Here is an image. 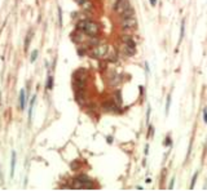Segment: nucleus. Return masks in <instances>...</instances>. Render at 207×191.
I'll return each instance as SVG.
<instances>
[{
  "label": "nucleus",
  "instance_id": "obj_1",
  "mask_svg": "<svg viewBox=\"0 0 207 191\" xmlns=\"http://www.w3.org/2000/svg\"><path fill=\"white\" fill-rule=\"evenodd\" d=\"M83 31H84L87 35H89V36L93 38L100 32V26H98L96 22L85 21V26H84V30H83Z\"/></svg>",
  "mask_w": 207,
  "mask_h": 191
},
{
  "label": "nucleus",
  "instance_id": "obj_2",
  "mask_svg": "<svg viewBox=\"0 0 207 191\" xmlns=\"http://www.w3.org/2000/svg\"><path fill=\"white\" fill-rule=\"evenodd\" d=\"M120 25H122L123 30H135L137 27V25H139V22H137L136 17L133 16V17H124V18H122Z\"/></svg>",
  "mask_w": 207,
  "mask_h": 191
},
{
  "label": "nucleus",
  "instance_id": "obj_3",
  "mask_svg": "<svg viewBox=\"0 0 207 191\" xmlns=\"http://www.w3.org/2000/svg\"><path fill=\"white\" fill-rule=\"evenodd\" d=\"M106 53H107V45H105V44L96 45L92 49V52H91L93 58H102L104 56H106Z\"/></svg>",
  "mask_w": 207,
  "mask_h": 191
},
{
  "label": "nucleus",
  "instance_id": "obj_4",
  "mask_svg": "<svg viewBox=\"0 0 207 191\" xmlns=\"http://www.w3.org/2000/svg\"><path fill=\"white\" fill-rule=\"evenodd\" d=\"M128 7H131L129 0H117V3H115V5H114V10L118 14H123V12Z\"/></svg>",
  "mask_w": 207,
  "mask_h": 191
},
{
  "label": "nucleus",
  "instance_id": "obj_5",
  "mask_svg": "<svg viewBox=\"0 0 207 191\" xmlns=\"http://www.w3.org/2000/svg\"><path fill=\"white\" fill-rule=\"evenodd\" d=\"M118 105L114 101H105L102 103V109L106 112H117L118 111Z\"/></svg>",
  "mask_w": 207,
  "mask_h": 191
},
{
  "label": "nucleus",
  "instance_id": "obj_6",
  "mask_svg": "<svg viewBox=\"0 0 207 191\" xmlns=\"http://www.w3.org/2000/svg\"><path fill=\"white\" fill-rule=\"evenodd\" d=\"M87 70H84V68H80V70L75 71V74H74V79L75 80H82V81H85L87 80Z\"/></svg>",
  "mask_w": 207,
  "mask_h": 191
},
{
  "label": "nucleus",
  "instance_id": "obj_7",
  "mask_svg": "<svg viewBox=\"0 0 207 191\" xmlns=\"http://www.w3.org/2000/svg\"><path fill=\"white\" fill-rule=\"evenodd\" d=\"M109 83H110V85H111V87H114V88L115 87H119L120 83H122V76L115 74V75H113L111 77H109Z\"/></svg>",
  "mask_w": 207,
  "mask_h": 191
},
{
  "label": "nucleus",
  "instance_id": "obj_8",
  "mask_svg": "<svg viewBox=\"0 0 207 191\" xmlns=\"http://www.w3.org/2000/svg\"><path fill=\"white\" fill-rule=\"evenodd\" d=\"M75 99L79 105H84V102H85L84 90H75Z\"/></svg>",
  "mask_w": 207,
  "mask_h": 191
},
{
  "label": "nucleus",
  "instance_id": "obj_9",
  "mask_svg": "<svg viewBox=\"0 0 207 191\" xmlns=\"http://www.w3.org/2000/svg\"><path fill=\"white\" fill-rule=\"evenodd\" d=\"M74 88H75V90H85V81L74 79Z\"/></svg>",
  "mask_w": 207,
  "mask_h": 191
},
{
  "label": "nucleus",
  "instance_id": "obj_10",
  "mask_svg": "<svg viewBox=\"0 0 207 191\" xmlns=\"http://www.w3.org/2000/svg\"><path fill=\"white\" fill-rule=\"evenodd\" d=\"M123 52H124V54H127V56H133L135 53H136V48H132V47H129V45H127V44H124V47H123Z\"/></svg>",
  "mask_w": 207,
  "mask_h": 191
},
{
  "label": "nucleus",
  "instance_id": "obj_11",
  "mask_svg": "<svg viewBox=\"0 0 207 191\" xmlns=\"http://www.w3.org/2000/svg\"><path fill=\"white\" fill-rule=\"evenodd\" d=\"M135 16V9L132 8V5L131 7H128L126 10L123 12V14H122V18H124V17H133Z\"/></svg>",
  "mask_w": 207,
  "mask_h": 191
},
{
  "label": "nucleus",
  "instance_id": "obj_12",
  "mask_svg": "<svg viewBox=\"0 0 207 191\" xmlns=\"http://www.w3.org/2000/svg\"><path fill=\"white\" fill-rule=\"evenodd\" d=\"M114 102L118 105V106H120L122 105V96H120V90H117V92L114 93Z\"/></svg>",
  "mask_w": 207,
  "mask_h": 191
},
{
  "label": "nucleus",
  "instance_id": "obj_13",
  "mask_svg": "<svg viewBox=\"0 0 207 191\" xmlns=\"http://www.w3.org/2000/svg\"><path fill=\"white\" fill-rule=\"evenodd\" d=\"M25 101H26V97H25V90L21 89V92H20V106H21V110L25 109Z\"/></svg>",
  "mask_w": 207,
  "mask_h": 191
},
{
  "label": "nucleus",
  "instance_id": "obj_14",
  "mask_svg": "<svg viewBox=\"0 0 207 191\" xmlns=\"http://www.w3.org/2000/svg\"><path fill=\"white\" fill-rule=\"evenodd\" d=\"M14 168H16V153L13 151L12 153V168H10V176L13 177L14 174Z\"/></svg>",
  "mask_w": 207,
  "mask_h": 191
},
{
  "label": "nucleus",
  "instance_id": "obj_15",
  "mask_svg": "<svg viewBox=\"0 0 207 191\" xmlns=\"http://www.w3.org/2000/svg\"><path fill=\"white\" fill-rule=\"evenodd\" d=\"M184 34H185V21L181 22V27H180V39H179V43H181V40L184 39Z\"/></svg>",
  "mask_w": 207,
  "mask_h": 191
},
{
  "label": "nucleus",
  "instance_id": "obj_16",
  "mask_svg": "<svg viewBox=\"0 0 207 191\" xmlns=\"http://www.w3.org/2000/svg\"><path fill=\"white\" fill-rule=\"evenodd\" d=\"M52 88H53V76L49 75L48 76V80H47V89L51 90Z\"/></svg>",
  "mask_w": 207,
  "mask_h": 191
},
{
  "label": "nucleus",
  "instance_id": "obj_17",
  "mask_svg": "<svg viewBox=\"0 0 207 191\" xmlns=\"http://www.w3.org/2000/svg\"><path fill=\"white\" fill-rule=\"evenodd\" d=\"M31 39H32V32H29V34H27V36H26V40H25V49L29 48L30 40H31Z\"/></svg>",
  "mask_w": 207,
  "mask_h": 191
},
{
  "label": "nucleus",
  "instance_id": "obj_18",
  "mask_svg": "<svg viewBox=\"0 0 207 191\" xmlns=\"http://www.w3.org/2000/svg\"><path fill=\"white\" fill-rule=\"evenodd\" d=\"M34 103H35V96L32 97L31 103H30V111H29V118H30V120H31V116H32V107H34Z\"/></svg>",
  "mask_w": 207,
  "mask_h": 191
},
{
  "label": "nucleus",
  "instance_id": "obj_19",
  "mask_svg": "<svg viewBox=\"0 0 207 191\" xmlns=\"http://www.w3.org/2000/svg\"><path fill=\"white\" fill-rule=\"evenodd\" d=\"M170 106H171V96L167 97V101H166V115L170 111Z\"/></svg>",
  "mask_w": 207,
  "mask_h": 191
},
{
  "label": "nucleus",
  "instance_id": "obj_20",
  "mask_svg": "<svg viewBox=\"0 0 207 191\" xmlns=\"http://www.w3.org/2000/svg\"><path fill=\"white\" fill-rule=\"evenodd\" d=\"M197 177H198V172H195L194 176H193V178H192V185H190V189H193V187H194L195 181H197Z\"/></svg>",
  "mask_w": 207,
  "mask_h": 191
},
{
  "label": "nucleus",
  "instance_id": "obj_21",
  "mask_svg": "<svg viewBox=\"0 0 207 191\" xmlns=\"http://www.w3.org/2000/svg\"><path fill=\"white\" fill-rule=\"evenodd\" d=\"M36 57H38V51H34V52L31 53V58H30V60H31V62H35Z\"/></svg>",
  "mask_w": 207,
  "mask_h": 191
},
{
  "label": "nucleus",
  "instance_id": "obj_22",
  "mask_svg": "<svg viewBox=\"0 0 207 191\" xmlns=\"http://www.w3.org/2000/svg\"><path fill=\"white\" fill-rule=\"evenodd\" d=\"M58 18H60V25H62V13H61V8H58Z\"/></svg>",
  "mask_w": 207,
  "mask_h": 191
},
{
  "label": "nucleus",
  "instance_id": "obj_23",
  "mask_svg": "<svg viewBox=\"0 0 207 191\" xmlns=\"http://www.w3.org/2000/svg\"><path fill=\"white\" fill-rule=\"evenodd\" d=\"M71 168H73V169H78L79 164H78V163H71Z\"/></svg>",
  "mask_w": 207,
  "mask_h": 191
},
{
  "label": "nucleus",
  "instance_id": "obj_24",
  "mask_svg": "<svg viewBox=\"0 0 207 191\" xmlns=\"http://www.w3.org/2000/svg\"><path fill=\"white\" fill-rule=\"evenodd\" d=\"M203 119H205V123H207V109L203 110Z\"/></svg>",
  "mask_w": 207,
  "mask_h": 191
},
{
  "label": "nucleus",
  "instance_id": "obj_25",
  "mask_svg": "<svg viewBox=\"0 0 207 191\" xmlns=\"http://www.w3.org/2000/svg\"><path fill=\"white\" fill-rule=\"evenodd\" d=\"M149 118H150V107L148 106V112H146V119L149 120Z\"/></svg>",
  "mask_w": 207,
  "mask_h": 191
},
{
  "label": "nucleus",
  "instance_id": "obj_26",
  "mask_svg": "<svg viewBox=\"0 0 207 191\" xmlns=\"http://www.w3.org/2000/svg\"><path fill=\"white\" fill-rule=\"evenodd\" d=\"M164 145H171V138H170V137H167V138H166Z\"/></svg>",
  "mask_w": 207,
  "mask_h": 191
},
{
  "label": "nucleus",
  "instance_id": "obj_27",
  "mask_svg": "<svg viewBox=\"0 0 207 191\" xmlns=\"http://www.w3.org/2000/svg\"><path fill=\"white\" fill-rule=\"evenodd\" d=\"M173 183H175V179H172V181H171V183H170V189H173Z\"/></svg>",
  "mask_w": 207,
  "mask_h": 191
},
{
  "label": "nucleus",
  "instance_id": "obj_28",
  "mask_svg": "<svg viewBox=\"0 0 207 191\" xmlns=\"http://www.w3.org/2000/svg\"><path fill=\"white\" fill-rule=\"evenodd\" d=\"M150 4L151 5H155L157 4V0H150Z\"/></svg>",
  "mask_w": 207,
  "mask_h": 191
},
{
  "label": "nucleus",
  "instance_id": "obj_29",
  "mask_svg": "<svg viewBox=\"0 0 207 191\" xmlns=\"http://www.w3.org/2000/svg\"><path fill=\"white\" fill-rule=\"evenodd\" d=\"M107 142L111 143V142H113V138H111V137H107Z\"/></svg>",
  "mask_w": 207,
  "mask_h": 191
},
{
  "label": "nucleus",
  "instance_id": "obj_30",
  "mask_svg": "<svg viewBox=\"0 0 207 191\" xmlns=\"http://www.w3.org/2000/svg\"><path fill=\"white\" fill-rule=\"evenodd\" d=\"M149 153V146H146L145 147V154H148Z\"/></svg>",
  "mask_w": 207,
  "mask_h": 191
}]
</instances>
